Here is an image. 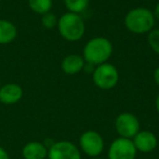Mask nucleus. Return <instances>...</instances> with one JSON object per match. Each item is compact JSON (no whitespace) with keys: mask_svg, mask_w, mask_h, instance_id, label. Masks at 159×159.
Returning <instances> with one entry per match:
<instances>
[{"mask_svg":"<svg viewBox=\"0 0 159 159\" xmlns=\"http://www.w3.org/2000/svg\"><path fill=\"white\" fill-rule=\"evenodd\" d=\"M112 51L113 46L110 40L102 36H97L91 38L85 44L82 56L86 63H91L96 66L108 62Z\"/></svg>","mask_w":159,"mask_h":159,"instance_id":"1","label":"nucleus"},{"mask_svg":"<svg viewBox=\"0 0 159 159\" xmlns=\"http://www.w3.org/2000/svg\"><path fill=\"white\" fill-rule=\"evenodd\" d=\"M156 19L152 10L145 7H136L131 9L124 18L126 30L133 34H148L155 26Z\"/></svg>","mask_w":159,"mask_h":159,"instance_id":"2","label":"nucleus"},{"mask_svg":"<svg viewBox=\"0 0 159 159\" xmlns=\"http://www.w3.org/2000/svg\"><path fill=\"white\" fill-rule=\"evenodd\" d=\"M57 29L63 39L77 42L85 34V22L81 14L66 12L58 19Z\"/></svg>","mask_w":159,"mask_h":159,"instance_id":"3","label":"nucleus"},{"mask_svg":"<svg viewBox=\"0 0 159 159\" xmlns=\"http://www.w3.org/2000/svg\"><path fill=\"white\" fill-rule=\"evenodd\" d=\"M92 75H93V82L95 86L104 91L115 89L120 77L117 66L109 62L96 66Z\"/></svg>","mask_w":159,"mask_h":159,"instance_id":"4","label":"nucleus"},{"mask_svg":"<svg viewBox=\"0 0 159 159\" xmlns=\"http://www.w3.org/2000/svg\"><path fill=\"white\" fill-rule=\"evenodd\" d=\"M79 148L81 152L91 158H97L105 149V141L99 132L87 130L81 134L79 139Z\"/></svg>","mask_w":159,"mask_h":159,"instance_id":"5","label":"nucleus"},{"mask_svg":"<svg viewBox=\"0 0 159 159\" xmlns=\"http://www.w3.org/2000/svg\"><path fill=\"white\" fill-rule=\"evenodd\" d=\"M115 129L119 137L132 139L141 130L139 120L131 112H121L115 120Z\"/></svg>","mask_w":159,"mask_h":159,"instance_id":"6","label":"nucleus"},{"mask_svg":"<svg viewBox=\"0 0 159 159\" xmlns=\"http://www.w3.org/2000/svg\"><path fill=\"white\" fill-rule=\"evenodd\" d=\"M47 159H82V152L72 142L58 141L48 147Z\"/></svg>","mask_w":159,"mask_h":159,"instance_id":"7","label":"nucleus"},{"mask_svg":"<svg viewBox=\"0 0 159 159\" xmlns=\"http://www.w3.org/2000/svg\"><path fill=\"white\" fill-rule=\"evenodd\" d=\"M108 159H136L137 150L133 141L124 137H117L108 147Z\"/></svg>","mask_w":159,"mask_h":159,"instance_id":"8","label":"nucleus"},{"mask_svg":"<svg viewBox=\"0 0 159 159\" xmlns=\"http://www.w3.org/2000/svg\"><path fill=\"white\" fill-rule=\"evenodd\" d=\"M132 141L137 152H143V154H149L154 152L158 145V139L156 134L148 130H139V133L132 139Z\"/></svg>","mask_w":159,"mask_h":159,"instance_id":"9","label":"nucleus"},{"mask_svg":"<svg viewBox=\"0 0 159 159\" xmlns=\"http://www.w3.org/2000/svg\"><path fill=\"white\" fill-rule=\"evenodd\" d=\"M23 89L16 83H7L0 87V104L6 106L16 105L22 99Z\"/></svg>","mask_w":159,"mask_h":159,"instance_id":"10","label":"nucleus"},{"mask_svg":"<svg viewBox=\"0 0 159 159\" xmlns=\"http://www.w3.org/2000/svg\"><path fill=\"white\" fill-rule=\"evenodd\" d=\"M21 152L24 159H46L48 156V146L43 142L32 141L23 146Z\"/></svg>","mask_w":159,"mask_h":159,"instance_id":"11","label":"nucleus"},{"mask_svg":"<svg viewBox=\"0 0 159 159\" xmlns=\"http://www.w3.org/2000/svg\"><path fill=\"white\" fill-rule=\"evenodd\" d=\"M85 60L82 55L71 53L64 57L61 61V70L68 75H74L83 71Z\"/></svg>","mask_w":159,"mask_h":159,"instance_id":"12","label":"nucleus"},{"mask_svg":"<svg viewBox=\"0 0 159 159\" xmlns=\"http://www.w3.org/2000/svg\"><path fill=\"white\" fill-rule=\"evenodd\" d=\"M18 36V29L9 20L0 19V45H8Z\"/></svg>","mask_w":159,"mask_h":159,"instance_id":"13","label":"nucleus"},{"mask_svg":"<svg viewBox=\"0 0 159 159\" xmlns=\"http://www.w3.org/2000/svg\"><path fill=\"white\" fill-rule=\"evenodd\" d=\"M30 9L35 13L43 16L51 11L52 0H27Z\"/></svg>","mask_w":159,"mask_h":159,"instance_id":"14","label":"nucleus"},{"mask_svg":"<svg viewBox=\"0 0 159 159\" xmlns=\"http://www.w3.org/2000/svg\"><path fill=\"white\" fill-rule=\"evenodd\" d=\"M68 12L81 14L87 9L89 0H63Z\"/></svg>","mask_w":159,"mask_h":159,"instance_id":"15","label":"nucleus"},{"mask_svg":"<svg viewBox=\"0 0 159 159\" xmlns=\"http://www.w3.org/2000/svg\"><path fill=\"white\" fill-rule=\"evenodd\" d=\"M147 43L152 50L159 56V29H152L147 34Z\"/></svg>","mask_w":159,"mask_h":159,"instance_id":"16","label":"nucleus"},{"mask_svg":"<svg viewBox=\"0 0 159 159\" xmlns=\"http://www.w3.org/2000/svg\"><path fill=\"white\" fill-rule=\"evenodd\" d=\"M58 23V18L56 16L55 13L52 12H48V13H45L42 16V25L47 30L55 29L57 26Z\"/></svg>","mask_w":159,"mask_h":159,"instance_id":"17","label":"nucleus"},{"mask_svg":"<svg viewBox=\"0 0 159 159\" xmlns=\"http://www.w3.org/2000/svg\"><path fill=\"white\" fill-rule=\"evenodd\" d=\"M0 159H10L9 154L2 146H0Z\"/></svg>","mask_w":159,"mask_h":159,"instance_id":"18","label":"nucleus"},{"mask_svg":"<svg viewBox=\"0 0 159 159\" xmlns=\"http://www.w3.org/2000/svg\"><path fill=\"white\" fill-rule=\"evenodd\" d=\"M154 81L156 83V85L159 87V66H157L154 71Z\"/></svg>","mask_w":159,"mask_h":159,"instance_id":"19","label":"nucleus"},{"mask_svg":"<svg viewBox=\"0 0 159 159\" xmlns=\"http://www.w3.org/2000/svg\"><path fill=\"white\" fill-rule=\"evenodd\" d=\"M152 13H154L155 19H156V20H158V21H159V2L157 3L156 6H155V8H154V11H152Z\"/></svg>","mask_w":159,"mask_h":159,"instance_id":"20","label":"nucleus"},{"mask_svg":"<svg viewBox=\"0 0 159 159\" xmlns=\"http://www.w3.org/2000/svg\"><path fill=\"white\" fill-rule=\"evenodd\" d=\"M155 108H156V111L158 112V115H159V94L157 95L156 100H155Z\"/></svg>","mask_w":159,"mask_h":159,"instance_id":"21","label":"nucleus"},{"mask_svg":"<svg viewBox=\"0 0 159 159\" xmlns=\"http://www.w3.org/2000/svg\"><path fill=\"white\" fill-rule=\"evenodd\" d=\"M92 159H102V158H99V157H97V158H92Z\"/></svg>","mask_w":159,"mask_h":159,"instance_id":"22","label":"nucleus"},{"mask_svg":"<svg viewBox=\"0 0 159 159\" xmlns=\"http://www.w3.org/2000/svg\"><path fill=\"white\" fill-rule=\"evenodd\" d=\"M0 87H1V80H0Z\"/></svg>","mask_w":159,"mask_h":159,"instance_id":"23","label":"nucleus"}]
</instances>
